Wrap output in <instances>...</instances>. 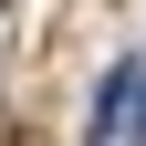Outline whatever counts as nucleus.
I'll return each mask as SVG.
<instances>
[{"instance_id": "f257e3e1", "label": "nucleus", "mask_w": 146, "mask_h": 146, "mask_svg": "<svg viewBox=\"0 0 146 146\" xmlns=\"http://www.w3.org/2000/svg\"><path fill=\"white\" fill-rule=\"evenodd\" d=\"M94 136H146V63H115L104 73V94H94Z\"/></svg>"}]
</instances>
